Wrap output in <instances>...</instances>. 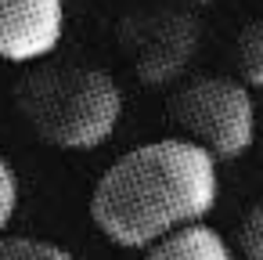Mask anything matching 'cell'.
<instances>
[{
	"label": "cell",
	"mask_w": 263,
	"mask_h": 260,
	"mask_svg": "<svg viewBox=\"0 0 263 260\" xmlns=\"http://www.w3.org/2000/svg\"><path fill=\"white\" fill-rule=\"evenodd\" d=\"M65 37V0H0V62L36 65Z\"/></svg>",
	"instance_id": "5"
},
{
	"label": "cell",
	"mask_w": 263,
	"mask_h": 260,
	"mask_svg": "<svg viewBox=\"0 0 263 260\" xmlns=\"http://www.w3.org/2000/svg\"><path fill=\"white\" fill-rule=\"evenodd\" d=\"M0 260H76L65 246L29 235H4L0 238Z\"/></svg>",
	"instance_id": "8"
},
{
	"label": "cell",
	"mask_w": 263,
	"mask_h": 260,
	"mask_svg": "<svg viewBox=\"0 0 263 260\" xmlns=\"http://www.w3.org/2000/svg\"><path fill=\"white\" fill-rule=\"evenodd\" d=\"M144 260H234V256H231L227 238L202 220V224H187V228L159 238L155 246H148Z\"/></svg>",
	"instance_id": "6"
},
{
	"label": "cell",
	"mask_w": 263,
	"mask_h": 260,
	"mask_svg": "<svg viewBox=\"0 0 263 260\" xmlns=\"http://www.w3.org/2000/svg\"><path fill=\"white\" fill-rule=\"evenodd\" d=\"M216 195V159L187 137H162L130 148L98 177L90 217L108 242L148 249L187 224H202Z\"/></svg>",
	"instance_id": "1"
},
{
	"label": "cell",
	"mask_w": 263,
	"mask_h": 260,
	"mask_svg": "<svg viewBox=\"0 0 263 260\" xmlns=\"http://www.w3.org/2000/svg\"><path fill=\"white\" fill-rule=\"evenodd\" d=\"M33 134L65 152L101 148L123 119L119 83L94 65H40L15 91Z\"/></svg>",
	"instance_id": "2"
},
{
	"label": "cell",
	"mask_w": 263,
	"mask_h": 260,
	"mask_svg": "<svg viewBox=\"0 0 263 260\" xmlns=\"http://www.w3.org/2000/svg\"><path fill=\"white\" fill-rule=\"evenodd\" d=\"M191 4H213V0H191Z\"/></svg>",
	"instance_id": "11"
},
{
	"label": "cell",
	"mask_w": 263,
	"mask_h": 260,
	"mask_svg": "<svg viewBox=\"0 0 263 260\" xmlns=\"http://www.w3.org/2000/svg\"><path fill=\"white\" fill-rule=\"evenodd\" d=\"M126 58L148 87H166L191 65L198 51V22L180 8H152L123 26Z\"/></svg>",
	"instance_id": "4"
},
{
	"label": "cell",
	"mask_w": 263,
	"mask_h": 260,
	"mask_svg": "<svg viewBox=\"0 0 263 260\" xmlns=\"http://www.w3.org/2000/svg\"><path fill=\"white\" fill-rule=\"evenodd\" d=\"M238 76L249 91H263V22H249L234 40Z\"/></svg>",
	"instance_id": "7"
},
{
	"label": "cell",
	"mask_w": 263,
	"mask_h": 260,
	"mask_svg": "<svg viewBox=\"0 0 263 260\" xmlns=\"http://www.w3.org/2000/svg\"><path fill=\"white\" fill-rule=\"evenodd\" d=\"M15 210H18V177H15L8 155L0 152V238H4V231H8V224H11Z\"/></svg>",
	"instance_id": "10"
},
{
	"label": "cell",
	"mask_w": 263,
	"mask_h": 260,
	"mask_svg": "<svg viewBox=\"0 0 263 260\" xmlns=\"http://www.w3.org/2000/svg\"><path fill=\"white\" fill-rule=\"evenodd\" d=\"M173 119L184 137L205 148L216 163L241 159L256 141V101L241 80L195 76L173 94Z\"/></svg>",
	"instance_id": "3"
},
{
	"label": "cell",
	"mask_w": 263,
	"mask_h": 260,
	"mask_svg": "<svg viewBox=\"0 0 263 260\" xmlns=\"http://www.w3.org/2000/svg\"><path fill=\"white\" fill-rule=\"evenodd\" d=\"M238 249L245 260H263V202H256L238 224Z\"/></svg>",
	"instance_id": "9"
}]
</instances>
